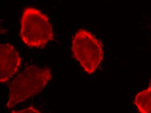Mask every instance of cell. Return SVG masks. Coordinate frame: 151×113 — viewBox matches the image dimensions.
Instances as JSON below:
<instances>
[{"label": "cell", "mask_w": 151, "mask_h": 113, "mask_svg": "<svg viewBox=\"0 0 151 113\" xmlns=\"http://www.w3.org/2000/svg\"><path fill=\"white\" fill-rule=\"evenodd\" d=\"M134 104L140 112L151 113V86L137 94Z\"/></svg>", "instance_id": "5"}, {"label": "cell", "mask_w": 151, "mask_h": 113, "mask_svg": "<svg viewBox=\"0 0 151 113\" xmlns=\"http://www.w3.org/2000/svg\"><path fill=\"white\" fill-rule=\"evenodd\" d=\"M52 78L49 68L29 66L12 82L10 86L8 109L39 93Z\"/></svg>", "instance_id": "1"}, {"label": "cell", "mask_w": 151, "mask_h": 113, "mask_svg": "<svg viewBox=\"0 0 151 113\" xmlns=\"http://www.w3.org/2000/svg\"><path fill=\"white\" fill-rule=\"evenodd\" d=\"M20 36L23 43L29 47H45L54 39L48 17L36 8H26L21 17Z\"/></svg>", "instance_id": "2"}, {"label": "cell", "mask_w": 151, "mask_h": 113, "mask_svg": "<svg viewBox=\"0 0 151 113\" xmlns=\"http://www.w3.org/2000/svg\"><path fill=\"white\" fill-rule=\"evenodd\" d=\"M20 55L12 44L0 45V82L9 81L18 71L21 65Z\"/></svg>", "instance_id": "4"}, {"label": "cell", "mask_w": 151, "mask_h": 113, "mask_svg": "<svg viewBox=\"0 0 151 113\" xmlns=\"http://www.w3.org/2000/svg\"><path fill=\"white\" fill-rule=\"evenodd\" d=\"M73 57L88 74L95 72L104 60V50L101 41L93 35L81 29L72 40Z\"/></svg>", "instance_id": "3"}, {"label": "cell", "mask_w": 151, "mask_h": 113, "mask_svg": "<svg viewBox=\"0 0 151 113\" xmlns=\"http://www.w3.org/2000/svg\"><path fill=\"white\" fill-rule=\"evenodd\" d=\"M13 113H40L38 110L35 109L34 107H31L24 109L22 111H18V112H12Z\"/></svg>", "instance_id": "6"}]
</instances>
